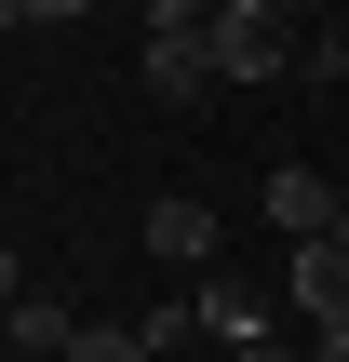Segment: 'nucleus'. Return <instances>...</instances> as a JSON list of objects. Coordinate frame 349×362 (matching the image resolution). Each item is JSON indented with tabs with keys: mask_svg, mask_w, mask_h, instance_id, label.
Returning a JSON list of instances; mask_svg holds the SVG:
<instances>
[{
	"mask_svg": "<svg viewBox=\"0 0 349 362\" xmlns=\"http://www.w3.org/2000/svg\"><path fill=\"white\" fill-rule=\"evenodd\" d=\"M202 67H215V94H229V81H282V67H296V27H269V13H215V27H202Z\"/></svg>",
	"mask_w": 349,
	"mask_h": 362,
	"instance_id": "f257e3e1",
	"label": "nucleus"
},
{
	"mask_svg": "<svg viewBox=\"0 0 349 362\" xmlns=\"http://www.w3.org/2000/svg\"><path fill=\"white\" fill-rule=\"evenodd\" d=\"M336 215H349V188H323L309 161L269 175V228H282V242H336Z\"/></svg>",
	"mask_w": 349,
	"mask_h": 362,
	"instance_id": "f03ea898",
	"label": "nucleus"
},
{
	"mask_svg": "<svg viewBox=\"0 0 349 362\" xmlns=\"http://www.w3.org/2000/svg\"><path fill=\"white\" fill-rule=\"evenodd\" d=\"M282 296H296V336H309V322H349V242H296Z\"/></svg>",
	"mask_w": 349,
	"mask_h": 362,
	"instance_id": "7ed1b4c3",
	"label": "nucleus"
},
{
	"mask_svg": "<svg viewBox=\"0 0 349 362\" xmlns=\"http://www.w3.org/2000/svg\"><path fill=\"white\" fill-rule=\"evenodd\" d=\"M148 255H161V269H215V215H202L188 188H175V202H148Z\"/></svg>",
	"mask_w": 349,
	"mask_h": 362,
	"instance_id": "20e7f679",
	"label": "nucleus"
},
{
	"mask_svg": "<svg viewBox=\"0 0 349 362\" xmlns=\"http://www.w3.org/2000/svg\"><path fill=\"white\" fill-rule=\"evenodd\" d=\"M148 94H215V67H202V27H148Z\"/></svg>",
	"mask_w": 349,
	"mask_h": 362,
	"instance_id": "39448f33",
	"label": "nucleus"
},
{
	"mask_svg": "<svg viewBox=\"0 0 349 362\" xmlns=\"http://www.w3.org/2000/svg\"><path fill=\"white\" fill-rule=\"evenodd\" d=\"M202 336H215V349H256V336H282V322H269V296H242V282H202Z\"/></svg>",
	"mask_w": 349,
	"mask_h": 362,
	"instance_id": "423d86ee",
	"label": "nucleus"
},
{
	"mask_svg": "<svg viewBox=\"0 0 349 362\" xmlns=\"http://www.w3.org/2000/svg\"><path fill=\"white\" fill-rule=\"evenodd\" d=\"M67 336H81V322H67L54 296H13V309H0V349H27V362H54Z\"/></svg>",
	"mask_w": 349,
	"mask_h": 362,
	"instance_id": "0eeeda50",
	"label": "nucleus"
},
{
	"mask_svg": "<svg viewBox=\"0 0 349 362\" xmlns=\"http://www.w3.org/2000/svg\"><path fill=\"white\" fill-rule=\"evenodd\" d=\"M54 362H161V349H148V322H81Z\"/></svg>",
	"mask_w": 349,
	"mask_h": 362,
	"instance_id": "6e6552de",
	"label": "nucleus"
},
{
	"mask_svg": "<svg viewBox=\"0 0 349 362\" xmlns=\"http://www.w3.org/2000/svg\"><path fill=\"white\" fill-rule=\"evenodd\" d=\"M309 81H349V13L323 27V40H309Z\"/></svg>",
	"mask_w": 349,
	"mask_h": 362,
	"instance_id": "1a4fd4ad",
	"label": "nucleus"
},
{
	"mask_svg": "<svg viewBox=\"0 0 349 362\" xmlns=\"http://www.w3.org/2000/svg\"><path fill=\"white\" fill-rule=\"evenodd\" d=\"M148 27H215V0H148Z\"/></svg>",
	"mask_w": 349,
	"mask_h": 362,
	"instance_id": "9d476101",
	"label": "nucleus"
},
{
	"mask_svg": "<svg viewBox=\"0 0 349 362\" xmlns=\"http://www.w3.org/2000/svg\"><path fill=\"white\" fill-rule=\"evenodd\" d=\"M309 362H349V322H309Z\"/></svg>",
	"mask_w": 349,
	"mask_h": 362,
	"instance_id": "9b49d317",
	"label": "nucleus"
},
{
	"mask_svg": "<svg viewBox=\"0 0 349 362\" xmlns=\"http://www.w3.org/2000/svg\"><path fill=\"white\" fill-rule=\"evenodd\" d=\"M27 27H81V0H27Z\"/></svg>",
	"mask_w": 349,
	"mask_h": 362,
	"instance_id": "f8f14e48",
	"label": "nucleus"
},
{
	"mask_svg": "<svg viewBox=\"0 0 349 362\" xmlns=\"http://www.w3.org/2000/svg\"><path fill=\"white\" fill-rule=\"evenodd\" d=\"M215 13H269V27H296V0H215Z\"/></svg>",
	"mask_w": 349,
	"mask_h": 362,
	"instance_id": "ddd939ff",
	"label": "nucleus"
},
{
	"mask_svg": "<svg viewBox=\"0 0 349 362\" xmlns=\"http://www.w3.org/2000/svg\"><path fill=\"white\" fill-rule=\"evenodd\" d=\"M229 362H296V349H282V336H256V349H229Z\"/></svg>",
	"mask_w": 349,
	"mask_h": 362,
	"instance_id": "4468645a",
	"label": "nucleus"
},
{
	"mask_svg": "<svg viewBox=\"0 0 349 362\" xmlns=\"http://www.w3.org/2000/svg\"><path fill=\"white\" fill-rule=\"evenodd\" d=\"M13 296H27V282H13V242H0V309H13Z\"/></svg>",
	"mask_w": 349,
	"mask_h": 362,
	"instance_id": "2eb2a0df",
	"label": "nucleus"
},
{
	"mask_svg": "<svg viewBox=\"0 0 349 362\" xmlns=\"http://www.w3.org/2000/svg\"><path fill=\"white\" fill-rule=\"evenodd\" d=\"M0 27H27V0H0Z\"/></svg>",
	"mask_w": 349,
	"mask_h": 362,
	"instance_id": "dca6fc26",
	"label": "nucleus"
},
{
	"mask_svg": "<svg viewBox=\"0 0 349 362\" xmlns=\"http://www.w3.org/2000/svg\"><path fill=\"white\" fill-rule=\"evenodd\" d=\"M336 242H349V215H336Z\"/></svg>",
	"mask_w": 349,
	"mask_h": 362,
	"instance_id": "f3484780",
	"label": "nucleus"
}]
</instances>
